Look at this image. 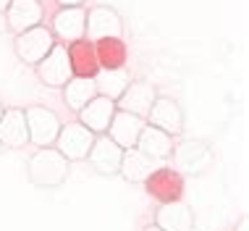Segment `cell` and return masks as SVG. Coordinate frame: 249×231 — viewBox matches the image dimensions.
Here are the masks:
<instances>
[{
  "label": "cell",
  "mask_w": 249,
  "mask_h": 231,
  "mask_svg": "<svg viewBox=\"0 0 249 231\" xmlns=\"http://www.w3.org/2000/svg\"><path fill=\"white\" fill-rule=\"evenodd\" d=\"M155 226L163 231H194L197 218H194V210L186 202H163L155 210Z\"/></svg>",
  "instance_id": "9a60e30c"
},
{
  "label": "cell",
  "mask_w": 249,
  "mask_h": 231,
  "mask_svg": "<svg viewBox=\"0 0 249 231\" xmlns=\"http://www.w3.org/2000/svg\"><path fill=\"white\" fill-rule=\"evenodd\" d=\"M26 145H29V132H26L24 108H5L0 118V147L21 150Z\"/></svg>",
  "instance_id": "5bb4252c"
},
{
  "label": "cell",
  "mask_w": 249,
  "mask_h": 231,
  "mask_svg": "<svg viewBox=\"0 0 249 231\" xmlns=\"http://www.w3.org/2000/svg\"><path fill=\"white\" fill-rule=\"evenodd\" d=\"M35 74H37V79L42 81L45 87H50V90H60V87H63L66 81L73 77L66 45H63V42H55V45H53L48 56H45V58L35 66Z\"/></svg>",
  "instance_id": "8992f818"
},
{
  "label": "cell",
  "mask_w": 249,
  "mask_h": 231,
  "mask_svg": "<svg viewBox=\"0 0 249 231\" xmlns=\"http://www.w3.org/2000/svg\"><path fill=\"white\" fill-rule=\"evenodd\" d=\"M11 0H0V13H5V8H8Z\"/></svg>",
  "instance_id": "484cf974"
},
{
  "label": "cell",
  "mask_w": 249,
  "mask_h": 231,
  "mask_svg": "<svg viewBox=\"0 0 249 231\" xmlns=\"http://www.w3.org/2000/svg\"><path fill=\"white\" fill-rule=\"evenodd\" d=\"M42 19H45L42 0H11L8 8H5V26L13 37L42 24Z\"/></svg>",
  "instance_id": "7c38bea8"
},
{
  "label": "cell",
  "mask_w": 249,
  "mask_h": 231,
  "mask_svg": "<svg viewBox=\"0 0 249 231\" xmlns=\"http://www.w3.org/2000/svg\"><path fill=\"white\" fill-rule=\"evenodd\" d=\"M134 147H137L139 153H144L147 158L165 163V160H171V153H173V137L165 132H160V129L150 126V124H144L142 134H139V139Z\"/></svg>",
  "instance_id": "ac0fdd59"
},
{
  "label": "cell",
  "mask_w": 249,
  "mask_h": 231,
  "mask_svg": "<svg viewBox=\"0 0 249 231\" xmlns=\"http://www.w3.org/2000/svg\"><path fill=\"white\" fill-rule=\"evenodd\" d=\"M144 231H163V229H158V226H155V223H150V226H147Z\"/></svg>",
  "instance_id": "4316f807"
},
{
  "label": "cell",
  "mask_w": 249,
  "mask_h": 231,
  "mask_svg": "<svg viewBox=\"0 0 249 231\" xmlns=\"http://www.w3.org/2000/svg\"><path fill=\"white\" fill-rule=\"evenodd\" d=\"M76 113H79V124L87 126L92 134H105L107 126H110L113 113H116V100L103 97V95H95V97Z\"/></svg>",
  "instance_id": "e0dca14e"
},
{
  "label": "cell",
  "mask_w": 249,
  "mask_h": 231,
  "mask_svg": "<svg viewBox=\"0 0 249 231\" xmlns=\"http://www.w3.org/2000/svg\"><path fill=\"white\" fill-rule=\"evenodd\" d=\"M71 163L55 147H37V153L26 160V176L37 189H58L69 181Z\"/></svg>",
  "instance_id": "6da1fadb"
},
{
  "label": "cell",
  "mask_w": 249,
  "mask_h": 231,
  "mask_svg": "<svg viewBox=\"0 0 249 231\" xmlns=\"http://www.w3.org/2000/svg\"><path fill=\"white\" fill-rule=\"evenodd\" d=\"M171 160H173V171L181 173V176H202L207 173V168L215 163V153L207 142L202 139H178L173 142V153H171Z\"/></svg>",
  "instance_id": "7a4b0ae2"
},
{
  "label": "cell",
  "mask_w": 249,
  "mask_h": 231,
  "mask_svg": "<svg viewBox=\"0 0 249 231\" xmlns=\"http://www.w3.org/2000/svg\"><path fill=\"white\" fill-rule=\"evenodd\" d=\"M155 97H158L155 84H150V81H144V79H137V81H129V87L124 90V95L116 100V108L144 118V116L150 113Z\"/></svg>",
  "instance_id": "4fadbf2b"
},
{
  "label": "cell",
  "mask_w": 249,
  "mask_h": 231,
  "mask_svg": "<svg viewBox=\"0 0 249 231\" xmlns=\"http://www.w3.org/2000/svg\"><path fill=\"white\" fill-rule=\"evenodd\" d=\"M84 37L89 42H97L103 37H124V19L110 5H95L87 11V29Z\"/></svg>",
  "instance_id": "ba28073f"
},
{
  "label": "cell",
  "mask_w": 249,
  "mask_h": 231,
  "mask_svg": "<svg viewBox=\"0 0 249 231\" xmlns=\"http://www.w3.org/2000/svg\"><path fill=\"white\" fill-rule=\"evenodd\" d=\"M53 45H55V37H53V32L45 24H37V26H32V29L13 37V53H16V58L29 66H37L50 53Z\"/></svg>",
  "instance_id": "277c9868"
},
{
  "label": "cell",
  "mask_w": 249,
  "mask_h": 231,
  "mask_svg": "<svg viewBox=\"0 0 249 231\" xmlns=\"http://www.w3.org/2000/svg\"><path fill=\"white\" fill-rule=\"evenodd\" d=\"M60 8H71V5H84L87 0H55Z\"/></svg>",
  "instance_id": "cb8c5ba5"
},
{
  "label": "cell",
  "mask_w": 249,
  "mask_h": 231,
  "mask_svg": "<svg viewBox=\"0 0 249 231\" xmlns=\"http://www.w3.org/2000/svg\"><path fill=\"white\" fill-rule=\"evenodd\" d=\"M24 118H26V132H29V145L35 147H53L55 137L60 132V118L55 111L45 105H29L24 108Z\"/></svg>",
  "instance_id": "3957f363"
},
{
  "label": "cell",
  "mask_w": 249,
  "mask_h": 231,
  "mask_svg": "<svg viewBox=\"0 0 249 231\" xmlns=\"http://www.w3.org/2000/svg\"><path fill=\"white\" fill-rule=\"evenodd\" d=\"M3 111H5V105H3V103H0V118H3Z\"/></svg>",
  "instance_id": "83f0119b"
},
{
  "label": "cell",
  "mask_w": 249,
  "mask_h": 231,
  "mask_svg": "<svg viewBox=\"0 0 249 231\" xmlns=\"http://www.w3.org/2000/svg\"><path fill=\"white\" fill-rule=\"evenodd\" d=\"M158 166V160L147 158L144 153H139L137 147H129L124 150V158H121V168H118V176H124L129 184H144L147 176H150Z\"/></svg>",
  "instance_id": "ffe728a7"
},
{
  "label": "cell",
  "mask_w": 249,
  "mask_h": 231,
  "mask_svg": "<svg viewBox=\"0 0 249 231\" xmlns=\"http://www.w3.org/2000/svg\"><path fill=\"white\" fill-rule=\"evenodd\" d=\"M66 50H69V63H71V74H73V77L92 79L100 71L97 56H95V42H89L87 37L76 39V42H71V45H66Z\"/></svg>",
  "instance_id": "d6986e66"
},
{
  "label": "cell",
  "mask_w": 249,
  "mask_h": 231,
  "mask_svg": "<svg viewBox=\"0 0 249 231\" xmlns=\"http://www.w3.org/2000/svg\"><path fill=\"white\" fill-rule=\"evenodd\" d=\"M144 121L160 132L171 134V137H181L184 134V111L173 97H165V95H158L155 103L150 108V113L144 116Z\"/></svg>",
  "instance_id": "52a82bcc"
},
{
  "label": "cell",
  "mask_w": 249,
  "mask_h": 231,
  "mask_svg": "<svg viewBox=\"0 0 249 231\" xmlns=\"http://www.w3.org/2000/svg\"><path fill=\"white\" fill-rule=\"evenodd\" d=\"M0 150H3V147H0Z\"/></svg>",
  "instance_id": "f1b7e54d"
},
{
  "label": "cell",
  "mask_w": 249,
  "mask_h": 231,
  "mask_svg": "<svg viewBox=\"0 0 249 231\" xmlns=\"http://www.w3.org/2000/svg\"><path fill=\"white\" fill-rule=\"evenodd\" d=\"M60 90H63V103L69 105L73 113H76V111H82V108L97 95V84H95V77H92V79H87V77H71L63 87H60Z\"/></svg>",
  "instance_id": "44dd1931"
},
{
  "label": "cell",
  "mask_w": 249,
  "mask_h": 231,
  "mask_svg": "<svg viewBox=\"0 0 249 231\" xmlns=\"http://www.w3.org/2000/svg\"><path fill=\"white\" fill-rule=\"evenodd\" d=\"M95 56L100 69H124L129 50H126L124 37H103L95 42Z\"/></svg>",
  "instance_id": "7402d4cb"
},
{
  "label": "cell",
  "mask_w": 249,
  "mask_h": 231,
  "mask_svg": "<svg viewBox=\"0 0 249 231\" xmlns=\"http://www.w3.org/2000/svg\"><path fill=\"white\" fill-rule=\"evenodd\" d=\"M84 29H87V8L84 5H71V8H60L53 16V37L55 42L71 45L76 39H84Z\"/></svg>",
  "instance_id": "30bf717a"
},
{
  "label": "cell",
  "mask_w": 249,
  "mask_h": 231,
  "mask_svg": "<svg viewBox=\"0 0 249 231\" xmlns=\"http://www.w3.org/2000/svg\"><path fill=\"white\" fill-rule=\"evenodd\" d=\"M92 142H95V134L87 126H82L79 121H71V124L60 126L53 147H55L69 163H76V160H87V153H89Z\"/></svg>",
  "instance_id": "5b68a950"
},
{
  "label": "cell",
  "mask_w": 249,
  "mask_h": 231,
  "mask_svg": "<svg viewBox=\"0 0 249 231\" xmlns=\"http://www.w3.org/2000/svg\"><path fill=\"white\" fill-rule=\"evenodd\" d=\"M121 158H124V147H118L107 134H95V142L87 153L92 171L100 176H116L121 168Z\"/></svg>",
  "instance_id": "9c48e42d"
},
{
  "label": "cell",
  "mask_w": 249,
  "mask_h": 231,
  "mask_svg": "<svg viewBox=\"0 0 249 231\" xmlns=\"http://www.w3.org/2000/svg\"><path fill=\"white\" fill-rule=\"evenodd\" d=\"M144 124H147L144 118H139V116H134V113H126V111H118V108H116V113H113L110 126H107L105 134L116 142L118 147L129 150V147L137 145V139H139V134H142Z\"/></svg>",
  "instance_id": "2e32d148"
},
{
  "label": "cell",
  "mask_w": 249,
  "mask_h": 231,
  "mask_svg": "<svg viewBox=\"0 0 249 231\" xmlns=\"http://www.w3.org/2000/svg\"><path fill=\"white\" fill-rule=\"evenodd\" d=\"M129 71L126 69H100L95 74V84H97V95L103 97H110V100H118L124 90L129 87Z\"/></svg>",
  "instance_id": "603a6c76"
},
{
  "label": "cell",
  "mask_w": 249,
  "mask_h": 231,
  "mask_svg": "<svg viewBox=\"0 0 249 231\" xmlns=\"http://www.w3.org/2000/svg\"><path fill=\"white\" fill-rule=\"evenodd\" d=\"M236 231H249V218H247V215H241V221H239Z\"/></svg>",
  "instance_id": "d4e9b609"
},
{
  "label": "cell",
  "mask_w": 249,
  "mask_h": 231,
  "mask_svg": "<svg viewBox=\"0 0 249 231\" xmlns=\"http://www.w3.org/2000/svg\"><path fill=\"white\" fill-rule=\"evenodd\" d=\"M144 187H147V194L160 205L163 202H176L184 197V176L176 173L173 168H155L147 176Z\"/></svg>",
  "instance_id": "8fae6325"
}]
</instances>
